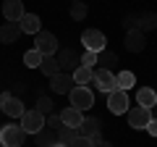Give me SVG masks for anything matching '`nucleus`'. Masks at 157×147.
<instances>
[{
  "label": "nucleus",
  "instance_id": "obj_38",
  "mask_svg": "<svg viewBox=\"0 0 157 147\" xmlns=\"http://www.w3.org/2000/svg\"><path fill=\"white\" fill-rule=\"evenodd\" d=\"M52 147H66V145H60V142H55V145H52Z\"/></svg>",
  "mask_w": 157,
  "mask_h": 147
},
{
  "label": "nucleus",
  "instance_id": "obj_35",
  "mask_svg": "<svg viewBox=\"0 0 157 147\" xmlns=\"http://www.w3.org/2000/svg\"><path fill=\"white\" fill-rule=\"evenodd\" d=\"M8 97H11V92H0V108H3V102H6Z\"/></svg>",
  "mask_w": 157,
  "mask_h": 147
},
{
  "label": "nucleus",
  "instance_id": "obj_25",
  "mask_svg": "<svg viewBox=\"0 0 157 147\" xmlns=\"http://www.w3.org/2000/svg\"><path fill=\"white\" fill-rule=\"evenodd\" d=\"M115 84H118V89H131V87L136 84V76L131 71H121V74H115Z\"/></svg>",
  "mask_w": 157,
  "mask_h": 147
},
{
  "label": "nucleus",
  "instance_id": "obj_21",
  "mask_svg": "<svg viewBox=\"0 0 157 147\" xmlns=\"http://www.w3.org/2000/svg\"><path fill=\"white\" fill-rule=\"evenodd\" d=\"M78 137L81 134H78V129H73V126H60V129H58V142L66 145V147H71Z\"/></svg>",
  "mask_w": 157,
  "mask_h": 147
},
{
  "label": "nucleus",
  "instance_id": "obj_1",
  "mask_svg": "<svg viewBox=\"0 0 157 147\" xmlns=\"http://www.w3.org/2000/svg\"><path fill=\"white\" fill-rule=\"evenodd\" d=\"M24 139H26V131L21 124H8L0 129V145L3 147H24Z\"/></svg>",
  "mask_w": 157,
  "mask_h": 147
},
{
  "label": "nucleus",
  "instance_id": "obj_13",
  "mask_svg": "<svg viewBox=\"0 0 157 147\" xmlns=\"http://www.w3.org/2000/svg\"><path fill=\"white\" fill-rule=\"evenodd\" d=\"M126 50L128 53H141L147 47V40H144V32H139V29H131V32H126Z\"/></svg>",
  "mask_w": 157,
  "mask_h": 147
},
{
  "label": "nucleus",
  "instance_id": "obj_39",
  "mask_svg": "<svg viewBox=\"0 0 157 147\" xmlns=\"http://www.w3.org/2000/svg\"><path fill=\"white\" fill-rule=\"evenodd\" d=\"M71 3H76V0H71Z\"/></svg>",
  "mask_w": 157,
  "mask_h": 147
},
{
  "label": "nucleus",
  "instance_id": "obj_29",
  "mask_svg": "<svg viewBox=\"0 0 157 147\" xmlns=\"http://www.w3.org/2000/svg\"><path fill=\"white\" fill-rule=\"evenodd\" d=\"M45 126H47V129H60V126H63V121H60V113H50V116H45Z\"/></svg>",
  "mask_w": 157,
  "mask_h": 147
},
{
  "label": "nucleus",
  "instance_id": "obj_16",
  "mask_svg": "<svg viewBox=\"0 0 157 147\" xmlns=\"http://www.w3.org/2000/svg\"><path fill=\"white\" fill-rule=\"evenodd\" d=\"M21 26L18 24H11L6 21L3 26H0V42H6V45H13V42H18V37H21Z\"/></svg>",
  "mask_w": 157,
  "mask_h": 147
},
{
  "label": "nucleus",
  "instance_id": "obj_7",
  "mask_svg": "<svg viewBox=\"0 0 157 147\" xmlns=\"http://www.w3.org/2000/svg\"><path fill=\"white\" fill-rule=\"evenodd\" d=\"M128 126L131 129H147L149 126V121H152V110L149 108H141V105H134V108H128Z\"/></svg>",
  "mask_w": 157,
  "mask_h": 147
},
{
  "label": "nucleus",
  "instance_id": "obj_33",
  "mask_svg": "<svg viewBox=\"0 0 157 147\" xmlns=\"http://www.w3.org/2000/svg\"><path fill=\"white\" fill-rule=\"evenodd\" d=\"M24 89H26V81H16V87L11 89V95H16V97H18V95L24 92Z\"/></svg>",
  "mask_w": 157,
  "mask_h": 147
},
{
  "label": "nucleus",
  "instance_id": "obj_31",
  "mask_svg": "<svg viewBox=\"0 0 157 147\" xmlns=\"http://www.w3.org/2000/svg\"><path fill=\"white\" fill-rule=\"evenodd\" d=\"M123 26H126V32H131V29H136V16H134V13H128V16L123 18Z\"/></svg>",
  "mask_w": 157,
  "mask_h": 147
},
{
  "label": "nucleus",
  "instance_id": "obj_26",
  "mask_svg": "<svg viewBox=\"0 0 157 147\" xmlns=\"http://www.w3.org/2000/svg\"><path fill=\"white\" fill-rule=\"evenodd\" d=\"M42 58H45V55H42L39 50H34V47L24 53V63H26L29 68H39V66H42Z\"/></svg>",
  "mask_w": 157,
  "mask_h": 147
},
{
  "label": "nucleus",
  "instance_id": "obj_28",
  "mask_svg": "<svg viewBox=\"0 0 157 147\" xmlns=\"http://www.w3.org/2000/svg\"><path fill=\"white\" fill-rule=\"evenodd\" d=\"M37 110H39L42 116H50V113H52V100H50L47 95H39V97H37Z\"/></svg>",
  "mask_w": 157,
  "mask_h": 147
},
{
  "label": "nucleus",
  "instance_id": "obj_34",
  "mask_svg": "<svg viewBox=\"0 0 157 147\" xmlns=\"http://www.w3.org/2000/svg\"><path fill=\"white\" fill-rule=\"evenodd\" d=\"M147 131H149L152 137H157V118H152V121H149V126H147Z\"/></svg>",
  "mask_w": 157,
  "mask_h": 147
},
{
  "label": "nucleus",
  "instance_id": "obj_11",
  "mask_svg": "<svg viewBox=\"0 0 157 147\" xmlns=\"http://www.w3.org/2000/svg\"><path fill=\"white\" fill-rule=\"evenodd\" d=\"M76 87V81H73V76L71 74H55L50 79V89L55 92V95H71V89Z\"/></svg>",
  "mask_w": 157,
  "mask_h": 147
},
{
  "label": "nucleus",
  "instance_id": "obj_32",
  "mask_svg": "<svg viewBox=\"0 0 157 147\" xmlns=\"http://www.w3.org/2000/svg\"><path fill=\"white\" fill-rule=\"evenodd\" d=\"M71 147H94V142H92V139H86V137H78V139L73 142Z\"/></svg>",
  "mask_w": 157,
  "mask_h": 147
},
{
  "label": "nucleus",
  "instance_id": "obj_30",
  "mask_svg": "<svg viewBox=\"0 0 157 147\" xmlns=\"http://www.w3.org/2000/svg\"><path fill=\"white\" fill-rule=\"evenodd\" d=\"M81 66H86V68H94V66H97V53L84 50V55H81Z\"/></svg>",
  "mask_w": 157,
  "mask_h": 147
},
{
  "label": "nucleus",
  "instance_id": "obj_17",
  "mask_svg": "<svg viewBox=\"0 0 157 147\" xmlns=\"http://www.w3.org/2000/svg\"><path fill=\"white\" fill-rule=\"evenodd\" d=\"M60 121H63V126H73V129H78V126H81V121H84V110H78V108H71V105H68L66 110H60Z\"/></svg>",
  "mask_w": 157,
  "mask_h": 147
},
{
  "label": "nucleus",
  "instance_id": "obj_6",
  "mask_svg": "<svg viewBox=\"0 0 157 147\" xmlns=\"http://www.w3.org/2000/svg\"><path fill=\"white\" fill-rule=\"evenodd\" d=\"M81 42H84L86 50L92 53H102L107 45V37L100 32V29H84V34H81Z\"/></svg>",
  "mask_w": 157,
  "mask_h": 147
},
{
  "label": "nucleus",
  "instance_id": "obj_22",
  "mask_svg": "<svg viewBox=\"0 0 157 147\" xmlns=\"http://www.w3.org/2000/svg\"><path fill=\"white\" fill-rule=\"evenodd\" d=\"M39 71L45 74L47 79H52L55 74H60V66H58V58H55V55H45V58H42V66H39Z\"/></svg>",
  "mask_w": 157,
  "mask_h": 147
},
{
  "label": "nucleus",
  "instance_id": "obj_2",
  "mask_svg": "<svg viewBox=\"0 0 157 147\" xmlns=\"http://www.w3.org/2000/svg\"><path fill=\"white\" fill-rule=\"evenodd\" d=\"M68 97H71V108H78V110H89L94 105V92L89 87H73Z\"/></svg>",
  "mask_w": 157,
  "mask_h": 147
},
{
  "label": "nucleus",
  "instance_id": "obj_10",
  "mask_svg": "<svg viewBox=\"0 0 157 147\" xmlns=\"http://www.w3.org/2000/svg\"><path fill=\"white\" fill-rule=\"evenodd\" d=\"M107 108H110V113H115V116L128 113V95H126L123 89L107 92Z\"/></svg>",
  "mask_w": 157,
  "mask_h": 147
},
{
  "label": "nucleus",
  "instance_id": "obj_8",
  "mask_svg": "<svg viewBox=\"0 0 157 147\" xmlns=\"http://www.w3.org/2000/svg\"><path fill=\"white\" fill-rule=\"evenodd\" d=\"M78 134L86 137V139H92V142H100L102 139V121L94 118V116H84V121L78 126Z\"/></svg>",
  "mask_w": 157,
  "mask_h": 147
},
{
  "label": "nucleus",
  "instance_id": "obj_20",
  "mask_svg": "<svg viewBox=\"0 0 157 147\" xmlns=\"http://www.w3.org/2000/svg\"><path fill=\"white\" fill-rule=\"evenodd\" d=\"M34 142H37V147H52L58 142V131L55 129H42L39 134H34Z\"/></svg>",
  "mask_w": 157,
  "mask_h": 147
},
{
  "label": "nucleus",
  "instance_id": "obj_23",
  "mask_svg": "<svg viewBox=\"0 0 157 147\" xmlns=\"http://www.w3.org/2000/svg\"><path fill=\"white\" fill-rule=\"evenodd\" d=\"M115 63H118V55H115V53H110V50H102V53H97V68L113 71V68H115Z\"/></svg>",
  "mask_w": 157,
  "mask_h": 147
},
{
  "label": "nucleus",
  "instance_id": "obj_14",
  "mask_svg": "<svg viewBox=\"0 0 157 147\" xmlns=\"http://www.w3.org/2000/svg\"><path fill=\"white\" fill-rule=\"evenodd\" d=\"M6 116H11V118H18L21 121V116L26 113V108H24V102H21V97H16V95H11L6 102H3V108H0Z\"/></svg>",
  "mask_w": 157,
  "mask_h": 147
},
{
  "label": "nucleus",
  "instance_id": "obj_9",
  "mask_svg": "<svg viewBox=\"0 0 157 147\" xmlns=\"http://www.w3.org/2000/svg\"><path fill=\"white\" fill-rule=\"evenodd\" d=\"M92 84L97 87L100 92H113V89H118V84H115V74L113 71H105V68H94V76H92Z\"/></svg>",
  "mask_w": 157,
  "mask_h": 147
},
{
  "label": "nucleus",
  "instance_id": "obj_27",
  "mask_svg": "<svg viewBox=\"0 0 157 147\" xmlns=\"http://www.w3.org/2000/svg\"><path fill=\"white\" fill-rule=\"evenodd\" d=\"M86 13H89L86 3H81V0L71 3V18H73V21H84V18H86Z\"/></svg>",
  "mask_w": 157,
  "mask_h": 147
},
{
  "label": "nucleus",
  "instance_id": "obj_3",
  "mask_svg": "<svg viewBox=\"0 0 157 147\" xmlns=\"http://www.w3.org/2000/svg\"><path fill=\"white\" fill-rule=\"evenodd\" d=\"M34 50H39L42 55H55V53H58V37L52 32L34 34Z\"/></svg>",
  "mask_w": 157,
  "mask_h": 147
},
{
  "label": "nucleus",
  "instance_id": "obj_15",
  "mask_svg": "<svg viewBox=\"0 0 157 147\" xmlns=\"http://www.w3.org/2000/svg\"><path fill=\"white\" fill-rule=\"evenodd\" d=\"M18 26H21L24 34H39L42 32V21H39L37 13H24L21 21H18Z\"/></svg>",
  "mask_w": 157,
  "mask_h": 147
},
{
  "label": "nucleus",
  "instance_id": "obj_5",
  "mask_svg": "<svg viewBox=\"0 0 157 147\" xmlns=\"http://www.w3.org/2000/svg\"><path fill=\"white\" fill-rule=\"evenodd\" d=\"M18 124L24 126V131H26V134H39V131L45 129V116L34 108V110H26V113L21 116V121H18Z\"/></svg>",
  "mask_w": 157,
  "mask_h": 147
},
{
  "label": "nucleus",
  "instance_id": "obj_19",
  "mask_svg": "<svg viewBox=\"0 0 157 147\" xmlns=\"http://www.w3.org/2000/svg\"><path fill=\"white\" fill-rule=\"evenodd\" d=\"M136 102H139L141 108H152V105H157V92L152 89V87H141V89L136 92Z\"/></svg>",
  "mask_w": 157,
  "mask_h": 147
},
{
  "label": "nucleus",
  "instance_id": "obj_36",
  "mask_svg": "<svg viewBox=\"0 0 157 147\" xmlns=\"http://www.w3.org/2000/svg\"><path fill=\"white\" fill-rule=\"evenodd\" d=\"M94 147H113L110 142H105V139H100V142H94Z\"/></svg>",
  "mask_w": 157,
  "mask_h": 147
},
{
  "label": "nucleus",
  "instance_id": "obj_37",
  "mask_svg": "<svg viewBox=\"0 0 157 147\" xmlns=\"http://www.w3.org/2000/svg\"><path fill=\"white\" fill-rule=\"evenodd\" d=\"M149 110H152V118H157V105H152Z\"/></svg>",
  "mask_w": 157,
  "mask_h": 147
},
{
  "label": "nucleus",
  "instance_id": "obj_4",
  "mask_svg": "<svg viewBox=\"0 0 157 147\" xmlns=\"http://www.w3.org/2000/svg\"><path fill=\"white\" fill-rule=\"evenodd\" d=\"M55 58H58V66H60L63 74H73L78 66H81V58H78L76 50H71V47H63V50H58Z\"/></svg>",
  "mask_w": 157,
  "mask_h": 147
},
{
  "label": "nucleus",
  "instance_id": "obj_18",
  "mask_svg": "<svg viewBox=\"0 0 157 147\" xmlns=\"http://www.w3.org/2000/svg\"><path fill=\"white\" fill-rule=\"evenodd\" d=\"M136 29L139 32H152V29H157V13L155 11H144L136 16Z\"/></svg>",
  "mask_w": 157,
  "mask_h": 147
},
{
  "label": "nucleus",
  "instance_id": "obj_24",
  "mask_svg": "<svg viewBox=\"0 0 157 147\" xmlns=\"http://www.w3.org/2000/svg\"><path fill=\"white\" fill-rule=\"evenodd\" d=\"M73 81H76V87H86L92 81V76H94V68H86V66H78L76 71L71 74Z\"/></svg>",
  "mask_w": 157,
  "mask_h": 147
},
{
  "label": "nucleus",
  "instance_id": "obj_12",
  "mask_svg": "<svg viewBox=\"0 0 157 147\" xmlns=\"http://www.w3.org/2000/svg\"><path fill=\"white\" fill-rule=\"evenodd\" d=\"M24 13H26V11H24V3H21V0H6V3H3V16H6V21L18 24Z\"/></svg>",
  "mask_w": 157,
  "mask_h": 147
}]
</instances>
